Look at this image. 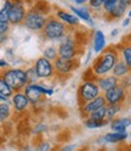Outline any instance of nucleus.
Here are the masks:
<instances>
[{
  "label": "nucleus",
  "instance_id": "20",
  "mask_svg": "<svg viewBox=\"0 0 131 151\" xmlns=\"http://www.w3.org/2000/svg\"><path fill=\"white\" fill-rule=\"evenodd\" d=\"M117 46H118V50H119L120 59L126 63V66L131 71V44L127 43L125 39H123L121 43L118 44Z\"/></svg>",
  "mask_w": 131,
  "mask_h": 151
},
{
  "label": "nucleus",
  "instance_id": "8",
  "mask_svg": "<svg viewBox=\"0 0 131 151\" xmlns=\"http://www.w3.org/2000/svg\"><path fill=\"white\" fill-rule=\"evenodd\" d=\"M34 68L36 71V74L40 81H49L56 77V72L53 67V62L45 59V58H39L34 62Z\"/></svg>",
  "mask_w": 131,
  "mask_h": 151
},
{
  "label": "nucleus",
  "instance_id": "36",
  "mask_svg": "<svg viewBox=\"0 0 131 151\" xmlns=\"http://www.w3.org/2000/svg\"><path fill=\"white\" fill-rule=\"evenodd\" d=\"M7 40V34H0V44H3Z\"/></svg>",
  "mask_w": 131,
  "mask_h": 151
},
{
  "label": "nucleus",
  "instance_id": "11",
  "mask_svg": "<svg viewBox=\"0 0 131 151\" xmlns=\"http://www.w3.org/2000/svg\"><path fill=\"white\" fill-rule=\"evenodd\" d=\"M10 100H11V106L14 112H17V113H23L32 106L29 99L27 98V95L23 91L14 93V95Z\"/></svg>",
  "mask_w": 131,
  "mask_h": 151
},
{
  "label": "nucleus",
  "instance_id": "18",
  "mask_svg": "<svg viewBox=\"0 0 131 151\" xmlns=\"http://www.w3.org/2000/svg\"><path fill=\"white\" fill-rule=\"evenodd\" d=\"M70 11L75 15L79 20L85 21L90 27H93V20H92V15L91 11L88 6H69Z\"/></svg>",
  "mask_w": 131,
  "mask_h": 151
},
{
  "label": "nucleus",
  "instance_id": "7",
  "mask_svg": "<svg viewBox=\"0 0 131 151\" xmlns=\"http://www.w3.org/2000/svg\"><path fill=\"white\" fill-rule=\"evenodd\" d=\"M48 17H49V15H45L44 12L39 11L38 9L32 7L27 11L23 26L27 28V29H29L32 32L41 33L43 28L46 23V20H48Z\"/></svg>",
  "mask_w": 131,
  "mask_h": 151
},
{
  "label": "nucleus",
  "instance_id": "39",
  "mask_svg": "<svg viewBox=\"0 0 131 151\" xmlns=\"http://www.w3.org/2000/svg\"><path fill=\"white\" fill-rule=\"evenodd\" d=\"M74 1H75V4H78V5H84V4L89 3V0H74Z\"/></svg>",
  "mask_w": 131,
  "mask_h": 151
},
{
  "label": "nucleus",
  "instance_id": "42",
  "mask_svg": "<svg viewBox=\"0 0 131 151\" xmlns=\"http://www.w3.org/2000/svg\"><path fill=\"white\" fill-rule=\"evenodd\" d=\"M127 17H129V18H131V9H130L129 12H127Z\"/></svg>",
  "mask_w": 131,
  "mask_h": 151
},
{
  "label": "nucleus",
  "instance_id": "28",
  "mask_svg": "<svg viewBox=\"0 0 131 151\" xmlns=\"http://www.w3.org/2000/svg\"><path fill=\"white\" fill-rule=\"evenodd\" d=\"M12 5L11 0H5V3L0 10V22H9V11Z\"/></svg>",
  "mask_w": 131,
  "mask_h": 151
},
{
  "label": "nucleus",
  "instance_id": "30",
  "mask_svg": "<svg viewBox=\"0 0 131 151\" xmlns=\"http://www.w3.org/2000/svg\"><path fill=\"white\" fill-rule=\"evenodd\" d=\"M117 4H118V0H105L103 6H102V12H103L105 17L112 12V10L115 7Z\"/></svg>",
  "mask_w": 131,
  "mask_h": 151
},
{
  "label": "nucleus",
  "instance_id": "16",
  "mask_svg": "<svg viewBox=\"0 0 131 151\" xmlns=\"http://www.w3.org/2000/svg\"><path fill=\"white\" fill-rule=\"evenodd\" d=\"M96 83L98 84L101 91L105 93V91H107L112 88L117 87L118 84H120V81L117 77H114L113 74H107V76H103V77L96 78Z\"/></svg>",
  "mask_w": 131,
  "mask_h": 151
},
{
  "label": "nucleus",
  "instance_id": "14",
  "mask_svg": "<svg viewBox=\"0 0 131 151\" xmlns=\"http://www.w3.org/2000/svg\"><path fill=\"white\" fill-rule=\"evenodd\" d=\"M129 138V134L126 133H118V132H112V133H107L103 137H101L97 143L98 144H119L124 143V141Z\"/></svg>",
  "mask_w": 131,
  "mask_h": 151
},
{
  "label": "nucleus",
  "instance_id": "31",
  "mask_svg": "<svg viewBox=\"0 0 131 151\" xmlns=\"http://www.w3.org/2000/svg\"><path fill=\"white\" fill-rule=\"evenodd\" d=\"M105 0H89V9L90 11H95V12H100L102 11V6H103Z\"/></svg>",
  "mask_w": 131,
  "mask_h": 151
},
{
  "label": "nucleus",
  "instance_id": "2",
  "mask_svg": "<svg viewBox=\"0 0 131 151\" xmlns=\"http://www.w3.org/2000/svg\"><path fill=\"white\" fill-rule=\"evenodd\" d=\"M69 31H70V28L68 26H66L62 21H60L56 16L49 15L40 34H41V38L45 40L60 42L63 37H66L69 33Z\"/></svg>",
  "mask_w": 131,
  "mask_h": 151
},
{
  "label": "nucleus",
  "instance_id": "32",
  "mask_svg": "<svg viewBox=\"0 0 131 151\" xmlns=\"http://www.w3.org/2000/svg\"><path fill=\"white\" fill-rule=\"evenodd\" d=\"M51 150H52L51 143H49V141H41V143L36 145L34 151H51Z\"/></svg>",
  "mask_w": 131,
  "mask_h": 151
},
{
  "label": "nucleus",
  "instance_id": "5",
  "mask_svg": "<svg viewBox=\"0 0 131 151\" xmlns=\"http://www.w3.org/2000/svg\"><path fill=\"white\" fill-rule=\"evenodd\" d=\"M102 94L98 84L96 83V81L92 79H84L80 86L78 87V102H79V107H81L83 105H85L86 102L93 100L95 98L100 96Z\"/></svg>",
  "mask_w": 131,
  "mask_h": 151
},
{
  "label": "nucleus",
  "instance_id": "38",
  "mask_svg": "<svg viewBox=\"0 0 131 151\" xmlns=\"http://www.w3.org/2000/svg\"><path fill=\"white\" fill-rule=\"evenodd\" d=\"M7 67V62L6 61H4V60H0V68H6Z\"/></svg>",
  "mask_w": 131,
  "mask_h": 151
},
{
  "label": "nucleus",
  "instance_id": "23",
  "mask_svg": "<svg viewBox=\"0 0 131 151\" xmlns=\"http://www.w3.org/2000/svg\"><path fill=\"white\" fill-rule=\"evenodd\" d=\"M123 110V105H107L106 106V119L109 122L117 118L118 113Z\"/></svg>",
  "mask_w": 131,
  "mask_h": 151
},
{
  "label": "nucleus",
  "instance_id": "43",
  "mask_svg": "<svg viewBox=\"0 0 131 151\" xmlns=\"http://www.w3.org/2000/svg\"><path fill=\"white\" fill-rule=\"evenodd\" d=\"M129 135H130V138H131V133H130V134H129Z\"/></svg>",
  "mask_w": 131,
  "mask_h": 151
},
{
  "label": "nucleus",
  "instance_id": "10",
  "mask_svg": "<svg viewBox=\"0 0 131 151\" xmlns=\"http://www.w3.org/2000/svg\"><path fill=\"white\" fill-rule=\"evenodd\" d=\"M53 67L56 76H68L74 70L79 67V61L78 60H63L61 58H57L53 61Z\"/></svg>",
  "mask_w": 131,
  "mask_h": 151
},
{
  "label": "nucleus",
  "instance_id": "35",
  "mask_svg": "<svg viewBox=\"0 0 131 151\" xmlns=\"http://www.w3.org/2000/svg\"><path fill=\"white\" fill-rule=\"evenodd\" d=\"M10 22H0V34H7L10 31Z\"/></svg>",
  "mask_w": 131,
  "mask_h": 151
},
{
  "label": "nucleus",
  "instance_id": "25",
  "mask_svg": "<svg viewBox=\"0 0 131 151\" xmlns=\"http://www.w3.org/2000/svg\"><path fill=\"white\" fill-rule=\"evenodd\" d=\"M0 95H3L7 100H10L12 98V95H14V90L6 83V81L3 78L1 74H0Z\"/></svg>",
  "mask_w": 131,
  "mask_h": 151
},
{
  "label": "nucleus",
  "instance_id": "33",
  "mask_svg": "<svg viewBox=\"0 0 131 151\" xmlns=\"http://www.w3.org/2000/svg\"><path fill=\"white\" fill-rule=\"evenodd\" d=\"M48 130V124H45V123H38L35 127H34V129H33V134H43V133H45V132Z\"/></svg>",
  "mask_w": 131,
  "mask_h": 151
},
{
  "label": "nucleus",
  "instance_id": "4",
  "mask_svg": "<svg viewBox=\"0 0 131 151\" xmlns=\"http://www.w3.org/2000/svg\"><path fill=\"white\" fill-rule=\"evenodd\" d=\"M80 45L75 39V35L68 33L60 40L57 46L58 58L63 60H77L78 55L80 54Z\"/></svg>",
  "mask_w": 131,
  "mask_h": 151
},
{
  "label": "nucleus",
  "instance_id": "1",
  "mask_svg": "<svg viewBox=\"0 0 131 151\" xmlns=\"http://www.w3.org/2000/svg\"><path fill=\"white\" fill-rule=\"evenodd\" d=\"M119 59H120V55H119L118 46L117 45L107 46V48L93 60L90 70L92 71L93 76H95L96 78L103 77V76H107L112 72V70H113V67L115 66V63L118 62Z\"/></svg>",
  "mask_w": 131,
  "mask_h": 151
},
{
  "label": "nucleus",
  "instance_id": "15",
  "mask_svg": "<svg viewBox=\"0 0 131 151\" xmlns=\"http://www.w3.org/2000/svg\"><path fill=\"white\" fill-rule=\"evenodd\" d=\"M56 17L58 18L60 21H62L66 26H68L69 28H77L78 26H80V21L79 18L74 15V14H70V12H67L64 10H57L56 11Z\"/></svg>",
  "mask_w": 131,
  "mask_h": 151
},
{
  "label": "nucleus",
  "instance_id": "27",
  "mask_svg": "<svg viewBox=\"0 0 131 151\" xmlns=\"http://www.w3.org/2000/svg\"><path fill=\"white\" fill-rule=\"evenodd\" d=\"M43 58L48 59L50 61H55L56 59L58 58V52H57V49L55 46H46V48L43 50Z\"/></svg>",
  "mask_w": 131,
  "mask_h": 151
},
{
  "label": "nucleus",
  "instance_id": "13",
  "mask_svg": "<svg viewBox=\"0 0 131 151\" xmlns=\"http://www.w3.org/2000/svg\"><path fill=\"white\" fill-rule=\"evenodd\" d=\"M106 105H107V101H106V99H105V96H103V94H101L100 96H97V98H95L93 100L86 102L85 105H83V106L80 107V113L83 115V117L86 118V117L90 115V113L95 112L96 110L103 107V106H106Z\"/></svg>",
  "mask_w": 131,
  "mask_h": 151
},
{
  "label": "nucleus",
  "instance_id": "37",
  "mask_svg": "<svg viewBox=\"0 0 131 151\" xmlns=\"http://www.w3.org/2000/svg\"><path fill=\"white\" fill-rule=\"evenodd\" d=\"M130 22H131V18H129V17L124 18V21H123V27H127V26L130 24Z\"/></svg>",
  "mask_w": 131,
  "mask_h": 151
},
{
  "label": "nucleus",
  "instance_id": "9",
  "mask_svg": "<svg viewBox=\"0 0 131 151\" xmlns=\"http://www.w3.org/2000/svg\"><path fill=\"white\" fill-rule=\"evenodd\" d=\"M103 96L107 101V105H123L127 96V90L121 84H118L117 87L105 91Z\"/></svg>",
  "mask_w": 131,
  "mask_h": 151
},
{
  "label": "nucleus",
  "instance_id": "34",
  "mask_svg": "<svg viewBox=\"0 0 131 151\" xmlns=\"http://www.w3.org/2000/svg\"><path fill=\"white\" fill-rule=\"evenodd\" d=\"M77 144H64L62 145L60 149H57L56 151H75L77 150Z\"/></svg>",
  "mask_w": 131,
  "mask_h": 151
},
{
  "label": "nucleus",
  "instance_id": "12",
  "mask_svg": "<svg viewBox=\"0 0 131 151\" xmlns=\"http://www.w3.org/2000/svg\"><path fill=\"white\" fill-rule=\"evenodd\" d=\"M26 15H27V10L23 6V4L12 3L10 11H9V22H10V24H14V26L23 24Z\"/></svg>",
  "mask_w": 131,
  "mask_h": 151
},
{
  "label": "nucleus",
  "instance_id": "29",
  "mask_svg": "<svg viewBox=\"0 0 131 151\" xmlns=\"http://www.w3.org/2000/svg\"><path fill=\"white\" fill-rule=\"evenodd\" d=\"M106 106H103V107L96 110L95 112L90 113L86 118H91V119H95V121H105L106 119Z\"/></svg>",
  "mask_w": 131,
  "mask_h": 151
},
{
  "label": "nucleus",
  "instance_id": "6",
  "mask_svg": "<svg viewBox=\"0 0 131 151\" xmlns=\"http://www.w3.org/2000/svg\"><path fill=\"white\" fill-rule=\"evenodd\" d=\"M23 93L27 95V98L29 99L32 106H36L46 98V96H51L53 95L55 90L52 88H48L43 86L40 83L36 84H27L26 88L23 89Z\"/></svg>",
  "mask_w": 131,
  "mask_h": 151
},
{
  "label": "nucleus",
  "instance_id": "24",
  "mask_svg": "<svg viewBox=\"0 0 131 151\" xmlns=\"http://www.w3.org/2000/svg\"><path fill=\"white\" fill-rule=\"evenodd\" d=\"M84 127L88 128V129H98L102 127H106L109 122L107 119L105 121H95V119H91V118H84Z\"/></svg>",
  "mask_w": 131,
  "mask_h": 151
},
{
  "label": "nucleus",
  "instance_id": "21",
  "mask_svg": "<svg viewBox=\"0 0 131 151\" xmlns=\"http://www.w3.org/2000/svg\"><path fill=\"white\" fill-rule=\"evenodd\" d=\"M130 73H131L130 68L127 67L126 63L123 60H121V59L118 60V62L115 63L113 70H112V74H113L114 77H117L119 81H121V79H124L125 77H127Z\"/></svg>",
  "mask_w": 131,
  "mask_h": 151
},
{
  "label": "nucleus",
  "instance_id": "22",
  "mask_svg": "<svg viewBox=\"0 0 131 151\" xmlns=\"http://www.w3.org/2000/svg\"><path fill=\"white\" fill-rule=\"evenodd\" d=\"M12 106L11 101H3L0 102V124H4L5 122L10 119L12 116Z\"/></svg>",
  "mask_w": 131,
  "mask_h": 151
},
{
  "label": "nucleus",
  "instance_id": "17",
  "mask_svg": "<svg viewBox=\"0 0 131 151\" xmlns=\"http://www.w3.org/2000/svg\"><path fill=\"white\" fill-rule=\"evenodd\" d=\"M107 48V40H106V35L105 33L97 29L93 32L92 37V50L95 54H101L105 49Z\"/></svg>",
  "mask_w": 131,
  "mask_h": 151
},
{
  "label": "nucleus",
  "instance_id": "3",
  "mask_svg": "<svg viewBox=\"0 0 131 151\" xmlns=\"http://www.w3.org/2000/svg\"><path fill=\"white\" fill-rule=\"evenodd\" d=\"M0 74L6 81V83L10 86L14 93L23 91L27 86V77H26V70L22 68H10L6 67L0 71Z\"/></svg>",
  "mask_w": 131,
  "mask_h": 151
},
{
  "label": "nucleus",
  "instance_id": "26",
  "mask_svg": "<svg viewBox=\"0 0 131 151\" xmlns=\"http://www.w3.org/2000/svg\"><path fill=\"white\" fill-rule=\"evenodd\" d=\"M26 77H27V83L28 84H36L40 79L36 74V71L34 68V66H31L26 70Z\"/></svg>",
  "mask_w": 131,
  "mask_h": 151
},
{
  "label": "nucleus",
  "instance_id": "19",
  "mask_svg": "<svg viewBox=\"0 0 131 151\" xmlns=\"http://www.w3.org/2000/svg\"><path fill=\"white\" fill-rule=\"evenodd\" d=\"M112 132H118V133H125L126 129L131 126L130 117H117L109 123Z\"/></svg>",
  "mask_w": 131,
  "mask_h": 151
},
{
  "label": "nucleus",
  "instance_id": "40",
  "mask_svg": "<svg viewBox=\"0 0 131 151\" xmlns=\"http://www.w3.org/2000/svg\"><path fill=\"white\" fill-rule=\"evenodd\" d=\"M118 34H119V29H118V28H115V29H113V31L110 32V35L112 37H117Z\"/></svg>",
  "mask_w": 131,
  "mask_h": 151
},
{
  "label": "nucleus",
  "instance_id": "41",
  "mask_svg": "<svg viewBox=\"0 0 131 151\" xmlns=\"http://www.w3.org/2000/svg\"><path fill=\"white\" fill-rule=\"evenodd\" d=\"M124 39H125V40H126L127 43H130V44H131V34H129V35H126V37L124 38Z\"/></svg>",
  "mask_w": 131,
  "mask_h": 151
}]
</instances>
